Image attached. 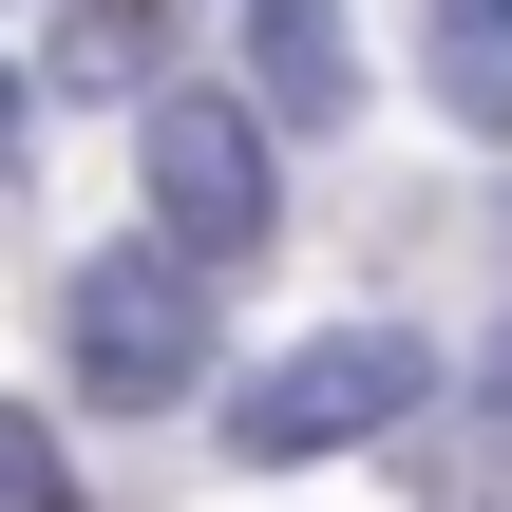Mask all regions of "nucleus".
Returning a JSON list of instances; mask_svg holds the SVG:
<instances>
[{"label":"nucleus","mask_w":512,"mask_h":512,"mask_svg":"<svg viewBox=\"0 0 512 512\" xmlns=\"http://www.w3.org/2000/svg\"><path fill=\"white\" fill-rule=\"evenodd\" d=\"M133 171H152V209H171V228H152L171 266H209V285L266 266V228H285V190H266V114H228V95H152V114H133Z\"/></svg>","instance_id":"obj_1"},{"label":"nucleus","mask_w":512,"mask_h":512,"mask_svg":"<svg viewBox=\"0 0 512 512\" xmlns=\"http://www.w3.org/2000/svg\"><path fill=\"white\" fill-rule=\"evenodd\" d=\"M57 342H76V399L171 418V399H190V361H209V266H171V247H95V266H76V304H57Z\"/></svg>","instance_id":"obj_2"},{"label":"nucleus","mask_w":512,"mask_h":512,"mask_svg":"<svg viewBox=\"0 0 512 512\" xmlns=\"http://www.w3.org/2000/svg\"><path fill=\"white\" fill-rule=\"evenodd\" d=\"M418 380H437V361H418L399 323H323V342H285V361L228 399V456H266V475H285V456H361V437L418 418Z\"/></svg>","instance_id":"obj_3"},{"label":"nucleus","mask_w":512,"mask_h":512,"mask_svg":"<svg viewBox=\"0 0 512 512\" xmlns=\"http://www.w3.org/2000/svg\"><path fill=\"white\" fill-rule=\"evenodd\" d=\"M247 57H266V114H285V133H342V114H361L342 0H247Z\"/></svg>","instance_id":"obj_4"},{"label":"nucleus","mask_w":512,"mask_h":512,"mask_svg":"<svg viewBox=\"0 0 512 512\" xmlns=\"http://www.w3.org/2000/svg\"><path fill=\"white\" fill-rule=\"evenodd\" d=\"M437 114L512 133V0H437Z\"/></svg>","instance_id":"obj_5"},{"label":"nucleus","mask_w":512,"mask_h":512,"mask_svg":"<svg viewBox=\"0 0 512 512\" xmlns=\"http://www.w3.org/2000/svg\"><path fill=\"white\" fill-rule=\"evenodd\" d=\"M152 38H171V0H57V76H95V95H133Z\"/></svg>","instance_id":"obj_6"},{"label":"nucleus","mask_w":512,"mask_h":512,"mask_svg":"<svg viewBox=\"0 0 512 512\" xmlns=\"http://www.w3.org/2000/svg\"><path fill=\"white\" fill-rule=\"evenodd\" d=\"M0 512H76V475H57V437H38V418H0Z\"/></svg>","instance_id":"obj_7"},{"label":"nucleus","mask_w":512,"mask_h":512,"mask_svg":"<svg viewBox=\"0 0 512 512\" xmlns=\"http://www.w3.org/2000/svg\"><path fill=\"white\" fill-rule=\"evenodd\" d=\"M0 152H19V76H0Z\"/></svg>","instance_id":"obj_8"}]
</instances>
